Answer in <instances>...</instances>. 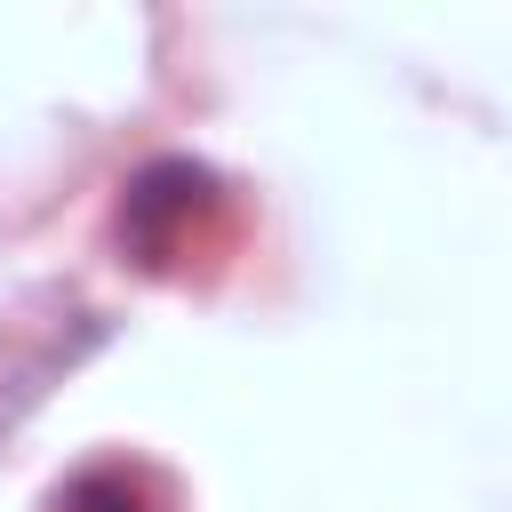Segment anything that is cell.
<instances>
[{
    "mask_svg": "<svg viewBox=\"0 0 512 512\" xmlns=\"http://www.w3.org/2000/svg\"><path fill=\"white\" fill-rule=\"evenodd\" d=\"M64 512H152V496L128 480V472H80L64 488Z\"/></svg>",
    "mask_w": 512,
    "mask_h": 512,
    "instance_id": "2",
    "label": "cell"
},
{
    "mask_svg": "<svg viewBox=\"0 0 512 512\" xmlns=\"http://www.w3.org/2000/svg\"><path fill=\"white\" fill-rule=\"evenodd\" d=\"M208 192H216V176H208V168H192V160H152V168L128 184L120 224H128V240L144 248V264H160V256L176 248V232L208 208Z\"/></svg>",
    "mask_w": 512,
    "mask_h": 512,
    "instance_id": "1",
    "label": "cell"
}]
</instances>
